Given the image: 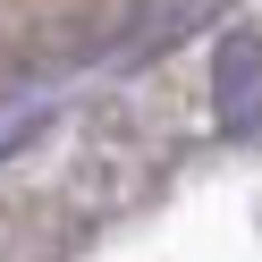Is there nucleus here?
Here are the masks:
<instances>
[{
	"mask_svg": "<svg viewBox=\"0 0 262 262\" xmlns=\"http://www.w3.org/2000/svg\"><path fill=\"white\" fill-rule=\"evenodd\" d=\"M211 102H220L228 136H254L262 127V34H228L211 59Z\"/></svg>",
	"mask_w": 262,
	"mask_h": 262,
	"instance_id": "obj_1",
	"label": "nucleus"
}]
</instances>
